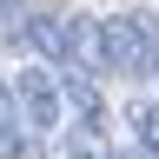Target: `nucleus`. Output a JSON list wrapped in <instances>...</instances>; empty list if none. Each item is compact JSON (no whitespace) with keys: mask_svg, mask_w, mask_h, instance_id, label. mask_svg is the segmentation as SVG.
Wrapping results in <instances>:
<instances>
[{"mask_svg":"<svg viewBox=\"0 0 159 159\" xmlns=\"http://www.w3.org/2000/svg\"><path fill=\"white\" fill-rule=\"evenodd\" d=\"M13 106H20V126H33V133H60V126H66L60 73L47 66V60H33V66L13 73Z\"/></svg>","mask_w":159,"mask_h":159,"instance_id":"nucleus-1","label":"nucleus"},{"mask_svg":"<svg viewBox=\"0 0 159 159\" xmlns=\"http://www.w3.org/2000/svg\"><path fill=\"white\" fill-rule=\"evenodd\" d=\"M60 73V99H66V113L80 119V133H99L106 139V99H99V80L80 73V66H53Z\"/></svg>","mask_w":159,"mask_h":159,"instance_id":"nucleus-2","label":"nucleus"},{"mask_svg":"<svg viewBox=\"0 0 159 159\" xmlns=\"http://www.w3.org/2000/svg\"><path fill=\"white\" fill-rule=\"evenodd\" d=\"M99 33H106V73H119V80H146V47H139L133 13L99 20Z\"/></svg>","mask_w":159,"mask_h":159,"instance_id":"nucleus-3","label":"nucleus"},{"mask_svg":"<svg viewBox=\"0 0 159 159\" xmlns=\"http://www.w3.org/2000/svg\"><path fill=\"white\" fill-rule=\"evenodd\" d=\"M66 66L80 73H106V33L93 13H66Z\"/></svg>","mask_w":159,"mask_h":159,"instance_id":"nucleus-4","label":"nucleus"},{"mask_svg":"<svg viewBox=\"0 0 159 159\" xmlns=\"http://www.w3.org/2000/svg\"><path fill=\"white\" fill-rule=\"evenodd\" d=\"M20 40H27L47 66H66V13H27Z\"/></svg>","mask_w":159,"mask_h":159,"instance_id":"nucleus-5","label":"nucleus"},{"mask_svg":"<svg viewBox=\"0 0 159 159\" xmlns=\"http://www.w3.org/2000/svg\"><path fill=\"white\" fill-rule=\"evenodd\" d=\"M0 159H27V126H20L7 93H0Z\"/></svg>","mask_w":159,"mask_h":159,"instance_id":"nucleus-6","label":"nucleus"},{"mask_svg":"<svg viewBox=\"0 0 159 159\" xmlns=\"http://www.w3.org/2000/svg\"><path fill=\"white\" fill-rule=\"evenodd\" d=\"M126 126H133V139H139L146 152H159V99H133Z\"/></svg>","mask_w":159,"mask_h":159,"instance_id":"nucleus-7","label":"nucleus"},{"mask_svg":"<svg viewBox=\"0 0 159 159\" xmlns=\"http://www.w3.org/2000/svg\"><path fill=\"white\" fill-rule=\"evenodd\" d=\"M60 159H113V152H106V139H99V133H66Z\"/></svg>","mask_w":159,"mask_h":159,"instance_id":"nucleus-8","label":"nucleus"},{"mask_svg":"<svg viewBox=\"0 0 159 159\" xmlns=\"http://www.w3.org/2000/svg\"><path fill=\"white\" fill-rule=\"evenodd\" d=\"M133 27H139V47H146V73H159V13L139 7V13H133Z\"/></svg>","mask_w":159,"mask_h":159,"instance_id":"nucleus-9","label":"nucleus"},{"mask_svg":"<svg viewBox=\"0 0 159 159\" xmlns=\"http://www.w3.org/2000/svg\"><path fill=\"white\" fill-rule=\"evenodd\" d=\"M20 27H27V0H0V33L20 40Z\"/></svg>","mask_w":159,"mask_h":159,"instance_id":"nucleus-10","label":"nucleus"},{"mask_svg":"<svg viewBox=\"0 0 159 159\" xmlns=\"http://www.w3.org/2000/svg\"><path fill=\"white\" fill-rule=\"evenodd\" d=\"M119 159H159V152H146V146H133V152H119Z\"/></svg>","mask_w":159,"mask_h":159,"instance_id":"nucleus-11","label":"nucleus"}]
</instances>
